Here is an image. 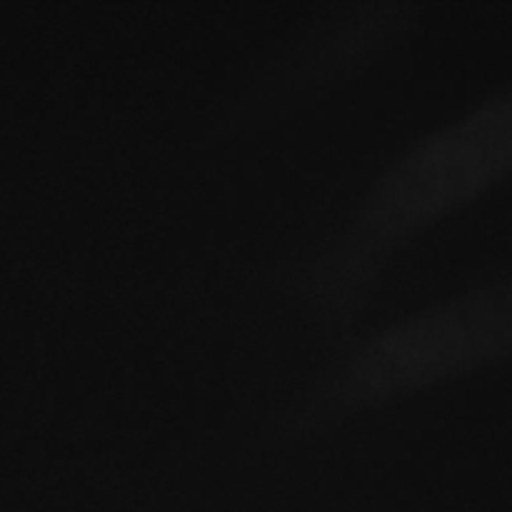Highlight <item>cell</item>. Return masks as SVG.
I'll return each mask as SVG.
<instances>
[{
	"mask_svg": "<svg viewBox=\"0 0 512 512\" xmlns=\"http://www.w3.org/2000/svg\"><path fill=\"white\" fill-rule=\"evenodd\" d=\"M512 173V85L400 150L335 235L290 275L330 330H348L400 248Z\"/></svg>",
	"mask_w": 512,
	"mask_h": 512,
	"instance_id": "6da1fadb",
	"label": "cell"
},
{
	"mask_svg": "<svg viewBox=\"0 0 512 512\" xmlns=\"http://www.w3.org/2000/svg\"><path fill=\"white\" fill-rule=\"evenodd\" d=\"M512 358V273L483 280L370 330L263 428L268 443L318 435L345 418Z\"/></svg>",
	"mask_w": 512,
	"mask_h": 512,
	"instance_id": "7a4b0ae2",
	"label": "cell"
}]
</instances>
